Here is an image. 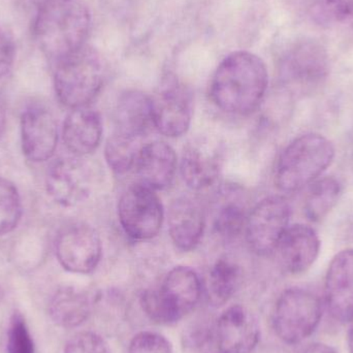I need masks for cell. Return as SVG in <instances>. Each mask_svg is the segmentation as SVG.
<instances>
[{"label":"cell","mask_w":353,"mask_h":353,"mask_svg":"<svg viewBox=\"0 0 353 353\" xmlns=\"http://www.w3.org/2000/svg\"><path fill=\"white\" fill-rule=\"evenodd\" d=\"M269 85L265 62L250 52L239 51L222 60L210 84V97L226 113L248 115L257 109Z\"/></svg>","instance_id":"6da1fadb"},{"label":"cell","mask_w":353,"mask_h":353,"mask_svg":"<svg viewBox=\"0 0 353 353\" xmlns=\"http://www.w3.org/2000/svg\"><path fill=\"white\" fill-rule=\"evenodd\" d=\"M91 14L85 0H47L35 17V41L47 57L59 61L86 46Z\"/></svg>","instance_id":"7a4b0ae2"},{"label":"cell","mask_w":353,"mask_h":353,"mask_svg":"<svg viewBox=\"0 0 353 353\" xmlns=\"http://www.w3.org/2000/svg\"><path fill=\"white\" fill-rule=\"evenodd\" d=\"M333 143L319 134L298 137L282 151L275 183L283 192H294L316 181L335 159Z\"/></svg>","instance_id":"3957f363"},{"label":"cell","mask_w":353,"mask_h":353,"mask_svg":"<svg viewBox=\"0 0 353 353\" xmlns=\"http://www.w3.org/2000/svg\"><path fill=\"white\" fill-rule=\"evenodd\" d=\"M56 63L54 87L60 103L70 109L87 107L103 86V60L99 52L86 45Z\"/></svg>","instance_id":"277c9868"},{"label":"cell","mask_w":353,"mask_h":353,"mask_svg":"<svg viewBox=\"0 0 353 353\" xmlns=\"http://www.w3.org/2000/svg\"><path fill=\"white\" fill-rule=\"evenodd\" d=\"M201 296L199 276L190 268L172 270L159 292L150 290L145 296L143 309L147 316L159 325H172L190 312Z\"/></svg>","instance_id":"5b68a950"},{"label":"cell","mask_w":353,"mask_h":353,"mask_svg":"<svg viewBox=\"0 0 353 353\" xmlns=\"http://www.w3.org/2000/svg\"><path fill=\"white\" fill-rule=\"evenodd\" d=\"M321 317L323 305L314 292L304 288H290L276 303L274 330L282 341L294 345L314 333Z\"/></svg>","instance_id":"8992f818"},{"label":"cell","mask_w":353,"mask_h":353,"mask_svg":"<svg viewBox=\"0 0 353 353\" xmlns=\"http://www.w3.org/2000/svg\"><path fill=\"white\" fill-rule=\"evenodd\" d=\"M118 217L128 236L150 240L161 230L165 211L155 190L140 183L128 187L120 197Z\"/></svg>","instance_id":"52a82bcc"},{"label":"cell","mask_w":353,"mask_h":353,"mask_svg":"<svg viewBox=\"0 0 353 353\" xmlns=\"http://www.w3.org/2000/svg\"><path fill=\"white\" fill-rule=\"evenodd\" d=\"M292 209L282 196L265 197L249 213L245 226L247 244L259 255H269L277 248L290 228Z\"/></svg>","instance_id":"ba28073f"},{"label":"cell","mask_w":353,"mask_h":353,"mask_svg":"<svg viewBox=\"0 0 353 353\" xmlns=\"http://www.w3.org/2000/svg\"><path fill=\"white\" fill-rule=\"evenodd\" d=\"M329 68V56L325 48L313 39H304L286 52L281 74L292 88L311 93L327 80Z\"/></svg>","instance_id":"9c48e42d"},{"label":"cell","mask_w":353,"mask_h":353,"mask_svg":"<svg viewBox=\"0 0 353 353\" xmlns=\"http://www.w3.org/2000/svg\"><path fill=\"white\" fill-rule=\"evenodd\" d=\"M55 248L60 265L76 274L94 271L103 254L99 234L94 228L83 223L64 228L58 234Z\"/></svg>","instance_id":"30bf717a"},{"label":"cell","mask_w":353,"mask_h":353,"mask_svg":"<svg viewBox=\"0 0 353 353\" xmlns=\"http://www.w3.org/2000/svg\"><path fill=\"white\" fill-rule=\"evenodd\" d=\"M92 184L90 168L78 157L58 159L46 179L48 194L63 207H74L86 201Z\"/></svg>","instance_id":"8fae6325"},{"label":"cell","mask_w":353,"mask_h":353,"mask_svg":"<svg viewBox=\"0 0 353 353\" xmlns=\"http://www.w3.org/2000/svg\"><path fill=\"white\" fill-rule=\"evenodd\" d=\"M152 118L153 126L169 138H179L189 130L190 97L176 81H168L161 92L152 97Z\"/></svg>","instance_id":"7c38bea8"},{"label":"cell","mask_w":353,"mask_h":353,"mask_svg":"<svg viewBox=\"0 0 353 353\" xmlns=\"http://www.w3.org/2000/svg\"><path fill=\"white\" fill-rule=\"evenodd\" d=\"M21 140L25 157L33 163H43L53 157L57 148L58 128L51 112L31 107L21 118Z\"/></svg>","instance_id":"4fadbf2b"},{"label":"cell","mask_w":353,"mask_h":353,"mask_svg":"<svg viewBox=\"0 0 353 353\" xmlns=\"http://www.w3.org/2000/svg\"><path fill=\"white\" fill-rule=\"evenodd\" d=\"M325 302L332 316L341 323L353 321V249L335 255L325 276Z\"/></svg>","instance_id":"5bb4252c"},{"label":"cell","mask_w":353,"mask_h":353,"mask_svg":"<svg viewBox=\"0 0 353 353\" xmlns=\"http://www.w3.org/2000/svg\"><path fill=\"white\" fill-rule=\"evenodd\" d=\"M259 325L244 307L228 308L217 323V343L221 353H251L259 343Z\"/></svg>","instance_id":"9a60e30c"},{"label":"cell","mask_w":353,"mask_h":353,"mask_svg":"<svg viewBox=\"0 0 353 353\" xmlns=\"http://www.w3.org/2000/svg\"><path fill=\"white\" fill-rule=\"evenodd\" d=\"M282 268L294 275L304 273L316 261L321 251L319 234L310 226H290L276 248Z\"/></svg>","instance_id":"2e32d148"},{"label":"cell","mask_w":353,"mask_h":353,"mask_svg":"<svg viewBox=\"0 0 353 353\" xmlns=\"http://www.w3.org/2000/svg\"><path fill=\"white\" fill-rule=\"evenodd\" d=\"M221 165V153L218 147L207 141H199L184 148L181 175L191 189L205 190L217 182Z\"/></svg>","instance_id":"e0dca14e"},{"label":"cell","mask_w":353,"mask_h":353,"mask_svg":"<svg viewBox=\"0 0 353 353\" xmlns=\"http://www.w3.org/2000/svg\"><path fill=\"white\" fill-rule=\"evenodd\" d=\"M136 169L141 183L153 190L167 188L175 178V150L161 141L143 145L137 157Z\"/></svg>","instance_id":"ac0fdd59"},{"label":"cell","mask_w":353,"mask_h":353,"mask_svg":"<svg viewBox=\"0 0 353 353\" xmlns=\"http://www.w3.org/2000/svg\"><path fill=\"white\" fill-rule=\"evenodd\" d=\"M205 214L190 197H179L169 210V232L176 248L190 251L201 242L205 230Z\"/></svg>","instance_id":"d6986e66"},{"label":"cell","mask_w":353,"mask_h":353,"mask_svg":"<svg viewBox=\"0 0 353 353\" xmlns=\"http://www.w3.org/2000/svg\"><path fill=\"white\" fill-rule=\"evenodd\" d=\"M64 145L74 157L91 154L99 148L103 137L101 117L86 107L72 109L62 130Z\"/></svg>","instance_id":"ffe728a7"},{"label":"cell","mask_w":353,"mask_h":353,"mask_svg":"<svg viewBox=\"0 0 353 353\" xmlns=\"http://www.w3.org/2000/svg\"><path fill=\"white\" fill-rule=\"evenodd\" d=\"M116 132L142 139L153 126L152 99L141 91H126L115 111Z\"/></svg>","instance_id":"44dd1931"},{"label":"cell","mask_w":353,"mask_h":353,"mask_svg":"<svg viewBox=\"0 0 353 353\" xmlns=\"http://www.w3.org/2000/svg\"><path fill=\"white\" fill-rule=\"evenodd\" d=\"M249 213L246 197L238 189L222 193L214 212L213 228L224 240L236 239L244 232Z\"/></svg>","instance_id":"7402d4cb"},{"label":"cell","mask_w":353,"mask_h":353,"mask_svg":"<svg viewBox=\"0 0 353 353\" xmlns=\"http://www.w3.org/2000/svg\"><path fill=\"white\" fill-rule=\"evenodd\" d=\"M50 315L58 325L66 329L82 325L90 314L88 296L72 288L58 290L50 303Z\"/></svg>","instance_id":"603a6c76"},{"label":"cell","mask_w":353,"mask_h":353,"mask_svg":"<svg viewBox=\"0 0 353 353\" xmlns=\"http://www.w3.org/2000/svg\"><path fill=\"white\" fill-rule=\"evenodd\" d=\"M341 185L333 176L317 179L309 185L304 203V213L311 222H319L327 217L341 195Z\"/></svg>","instance_id":"cb8c5ba5"},{"label":"cell","mask_w":353,"mask_h":353,"mask_svg":"<svg viewBox=\"0 0 353 353\" xmlns=\"http://www.w3.org/2000/svg\"><path fill=\"white\" fill-rule=\"evenodd\" d=\"M240 267L228 259H220L212 268L208 284L209 301L213 306L219 307L232 298L241 284Z\"/></svg>","instance_id":"d4e9b609"},{"label":"cell","mask_w":353,"mask_h":353,"mask_svg":"<svg viewBox=\"0 0 353 353\" xmlns=\"http://www.w3.org/2000/svg\"><path fill=\"white\" fill-rule=\"evenodd\" d=\"M311 20L327 28L353 24V0H305Z\"/></svg>","instance_id":"484cf974"},{"label":"cell","mask_w":353,"mask_h":353,"mask_svg":"<svg viewBox=\"0 0 353 353\" xmlns=\"http://www.w3.org/2000/svg\"><path fill=\"white\" fill-rule=\"evenodd\" d=\"M142 139L115 132L105 145V161L115 173L124 174L136 165Z\"/></svg>","instance_id":"4316f807"},{"label":"cell","mask_w":353,"mask_h":353,"mask_svg":"<svg viewBox=\"0 0 353 353\" xmlns=\"http://www.w3.org/2000/svg\"><path fill=\"white\" fill-rule=\"evenodd\" d=\"M22 215L20 195L16 186L0 176V236L12 232Z\"/></svg>","instance_id":"83f0119b"},{"label":"cell","mask_w":353,"mask_h":353,"mask_svg":"<svg viewBox=\"0 0 353 353\" xmlns=\"http://www.w3.org/2000/svg\"><path fill=\"white\" fill-rule=\"evenodd\" d=\"M8 353H34L32 338L22 315L14 313L8 334Z\"/></svg>","instance_id":"f1b7e54d"},{"label":"cell","mask_w":353,"mask_h":353,"mask_svg":"<svg viewBox=\"0 0 353 353\" xmlns=\"http://www.w3.org/2000/svg\"><path fill=\"white\" fill-rule=\"evenodd\" d=\"M128 353H172L170 342L157 333L143 332L134 336Z\"/></svg>","instance_id":"f546056e"},{"label":"cell","mask_w":353,"mask_h":353,"mask_svg":"<svg viewBox=\"0 0 353 353\" xmlns=\"http://www.w3.org/2000/svg\"><path fill=\"white\" fill-rule=\"evenodd\" d=\"M64 353H111L101 336L90 332L77 334L66 344Z\"/></svg>","instance_id":"4dcf8cb0"},{"label":"cell","mask_w":353,"mask_h":353,"mask_svg":"<svg viewBox=\"0 0 353 353\" xmlns=\"http://www.w3.org/2000/svg\"><path fill=\"white\" fill-rule=\"evenodd\" d=\"M16 59V45L14 37L0 25V78L12 70Z\"/></svg>","instance_id":"1f68e13d"},{"label":"cell","mask_w":353,"mask_h":353,"mask_svg":"<svg viewBox=\"0 0 353 353\" xmlns=\"http://www.w3.org/2000/svg\"><path fill=\"white\" fill-rule=\"evenodd\" d=\"M305 353H338L331 346L327 345V344L323 343H315L312 345L309 346L307 348Z\"/></svg>","instance_id":"d6a6232c"},{"label":"cell","mask_w":353,"mask_h":353,"mask_svg":"<svg viewBox=\"0 0 353 353\" xmlns=\"http://www.w3.org/2000/svg\"><path fill=\"white\" fill-rule=\"evenodd\" d=\"M6 109L3 101L0 99V138L6 130Z\"/></svg>","instance_id":"836d02e7"},{"label":"cell","mask_w":353,"mask_h":353,"mask_svg":"<svg viewBox=\"0 0 353 353\" xmlns=\"http://www.w3.org/2000/svg\"><path fill=\"white\" fill-rule=\"evenodd\" d=\"M350 327V333H348V347H350V353H353V321Z\"/></svg>","instance_id":"e575fe53"},{"label":"cell","mask_w":353,"mask_h":353,"mask_svg":"<svg viewBox=\"0 0 353 353\" xmlns=\"http://www.w3.org/2000/svg\"><path fill=\"white\" fill-rule=\"evenodd\" d=\"M31 1L34 2L35 4H37V6H41V4H43V2L47 1V0H31Z\"/></svg>","instance_id":"d590c367"}]
</instances>
